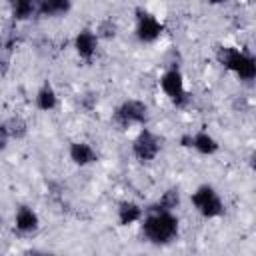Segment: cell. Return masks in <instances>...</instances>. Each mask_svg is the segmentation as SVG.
<instances>
[{
	"instance_id": "cell-1",
	"label": "cell",
	"mask_w": 256,
	"mask_h": 256,
	"mask_svg": "<svg viewBox=\"0 0 256 256\" xmlns=\"http://www.w3.org/2000/svg\"><path fill=\"white\" fill-rule=\"evenodd\" d=\"M140 234L144 242L150 246H170L174 240H178L180 234V218L176 212H162V210H150L146 208L144 218L140 220Z\"/></svg>"
},
{
	"instance_id": "cell-2",
	"label": "cell",
	"mask_w": 256,
	"mask_h": 256,
	"mask_svg": "<svg viewBox=\"0 0 256 256\" xmlns=\"http://www.w3.org/2000/svg\"><path fill=\"white\" fill-rule=\"evenodd\" d=\"M216 62L230 72L232 76H236L240 82H252L256 78V58L250 50L246 48H238V46H230V44H220L214 52Z\"/></svg>"
},
{
	"instance_id": "cell-3",
	"label": "cell",
	"mask_w": 256,
	"mask_h": 256,
	"mask_svg": "<svg viewBox=\"0 0 256 256\" xmlns=\"http://www.w3.org/2000/svg\"><path fill=\"white\" fill-rule=\"evenodd\" d=\"M150 106L140 98H124L112 110L110 122L116 130L128 128H144L150 122Z\"/></svg>"
},
{
	"instance_id": "cell-4",
	"label": "cell",
	"mask_w": 256,
	"mask_h": 256,
	"mask_svg": "<svg viewBox=\"0 0 256 256\" xmlns=\"http://www.w3.org/2000/svg\"><path fill=\"white\" fill-rule=\"evenodd\" d=\"M190 204H192L194 212L198 216H202L204 220H216V218L224 216V212H226L224 198L220 196V192L212 184H206V182L198 184L192 190Z\"/></svg>"
},
{
	"instance_id": "cell-5",
	"label": "cell",
	"mask_w": 256,
	"mask_h": 256,
	"mask_svg": "<svg viewBox=\"0 0 256 256\" xmlns=\"http://www.w3.org/2000/svg\"><path fill=\"white\" fill-rule=\"evenodd\" d=\"M158 86L162 90V94L168 98V102L174 106V108H186L192 100L188 88H186V80H184V74L180 70V66L172 64L168 66L162 74H160V80H158Z\"/></svg>"
},
{
	"instance_id": "cell-6",
	"label": "cell",
	"mask_w": 256,
	"mask_h": 256,
	"mask_svg": "<svg viewBox=\"0 0 256 256\" xmlns=\"http://www.w3.org/2000/svg\"><path fill=\"white\" fill-rule=\"evenodd\" d=\"M162 148H164L162 136L156 134L148 126L138 128V132H136V136L132 138V144H130V152H132V156L138 164H152L162 154Z\"/></svg>"
},
{
	"instance_id": "cell-7",
	"label": "cell",
	"mask_w": 256,
	"mask_h": 256,
	"mask_svg": "<svg viewBox=\"0 0 256 256\" xmlns=\"http://www.w3.org/2000/svg\"><path fill=\"white\" fill-rule=\"evenodd\" d=\"M164 34V22L150 10L138 6L134 10V38L140 44H156Z\"/></svg>"
},
{
	"instance_id": "cell-8",
	"label": "cell",
	"mask_w": 256,
	"mask_h": 256,
	"mask_svg": "<svg viewBox=\"0 0 256 256\" xmlns=\"http://www.w3.org/2000/svg\"><path fill=\"white\" fill-rule=\"evenodd\" d=\"M178 144L182 148H188V150H194L196 154L200 156H214L220 152V142L204 128L196 130V132H186L180 136Z\"/></svg>"
},
{
	"instance_id": "cell-9",
	"label": "cell",
	"mask_w": 256,
	"mask_h": 256,
	"mask_svg": "<svg viewBox=\"0 0 256 256\" xmlns=\"http://www.w3.org/2000/svg\"><path fill=\"white\" fill-rule=\"evenodd\" d=\"M72 48H74V54L82 62L90 64L98 56V50H100V40H98L94 28H90V26L80 28L72 38Z\"/></svg>"
},
{
	"instance_id": "cell-10",
	"label": "cell",
	"mask_w": 256,
	"mask_h": 256,
	"mask_svg": "<svg viewBox=\"0 0 256 256\" xmlns=\"http://www.w3.org/2000/svg\"><path fill=\"white\" fill-rule=\"evenodd\" d=\"M12 224L14 232H18L20 236H32L40 230V216L30 204H18L14 210Z\"/></svg>"
},
{
	"instance_id": "cell-11",
	"label": "cell",
	"mask_w": 256,
	"mask_h": 256,
	"mask_svg": "<svg viewBox=\"0 0 256 256\" xmlns=\"http://www.w3.org/2000/svg\"><path fill=\"white\" fill-rule=\"evenodd\" d=\"M68 160L78 166V168H86V166H92L100 160V154L98 150L92 146V142L88 140H72L68 144Z\"/></svg>"
},
{
	"instance_id": "cell-12",
	"label": "cell",
	"mask_w": 256,
	"mask_h": 256,
	"mask_svg": "<svg viewBox=\"0 0 256 256\" xmlns=\"http://www.w3.org/2000/svg\"><path fill=\"white\" fill-rule=\"evenodd\" d=\"M144 212H146V208L140 202H136L132 198L120 200L116 204V224L122 228H130L134 224H140V220L144 218Z\"/></svg>"
},
{
	"instance_id": "cell-13",
	"label": "cell",
	"mask_w": 256,
	"mask_h": 256,
	"mask_svg": "<svg viewBox=\"0 0 256 256\" xmlns=\"http://www.w3.org/2000/svg\"><path fill=\"white\" fill-rule=\"evenodd\" d=\"M58 102L60 100H58V92H56L54 84L50 80H44L38 86L36 94H34V106H36V110H40V112H54L58 108Z\"/></svg>"
},
{
	"instance_id": "cell-14",
	"label": "cell",
	"mask_w": 256,
	"mask_h": 256,
	"mask_svg": "<svg viewBox=\"0 0 256 256\" xmlns=\"http://www.w3.org/2000/svg\"><path fill=\"white\" fill-rule=\"evenodd\" d=\"M72 12V2L70 0H38L36 6V16L40 18H64Z\"/></svg>"
},
{
	"instance_id": "cell-15",
	"label": "cell",
	"mask_w": 256,
	"mask_h": 256,
	"mask_svg": "<svg viewBox=\"0 0 256 256\" xmlns=\"http://www.w3.org/2000/svg\"><path fill=\"white\" fill-rule=\"evenodd\" d=\"M182 202V192L178 186H168L164 192H160V196L146 208L150 210H162V212H176L180 208Z\"/></svg>"
},
{
	"instance_id": "cell-16",
	"label": "cell",
	"mask_w": 256,
	"mask_h": 256,
	"mask_svg": "<svg viewBox=\"0 0 256 256\" xmlns=\"http://www.w3.org/2000/svg\"><path fill=\"white\" fill-rule=\"evenodd\" d=\"M38 0H12L10 2V18L14 22H26L36 16Z\"/></svg>"
},
{
	"instance_id": "cell-17",
	"label": "cell",
	"mask_w": 256,
	"mask_h": 256,
	"mask_svg": "<svg viewBox=\"0 0 256 256\" xmlns=\"http://www.w3.org/2000/svg\"><path fill=\"white\" fill-rule=\"evenodd\" d=\"M4 124H6V128H8L10 140H16V142L24 140V138L28 136V132H30L28 120H26L24 116H20V114H12L10 118L4 120Z\"/></svg>"
},
{
	"instance_id": "cell-18",
	"label": "cell",
	"mask_w": 256,
	"mask_h": 256,
	"mask_svg": "<svg viewBox=\"0 0 256 256\" xmlns=\"http://www.w3.org/2000/svg\"><path fill=\"white\" fill-rule=\"evenodd\" d=\"M118 22L112 18V16H106V18H102L98 24H96V28H94V32H96V36H98V40L102 42V40H114L116 36H118Z\"/></svg>"
},
{
	"instance_id": "cell-19",
	"label": "cell",
	"mask_w": 256,
	"mask_h": 256,
	"mask_svg": "<svg viewBox=\"0 0 256 256\" xmlns=\"http://www.w3.org/2000/svg\"><path fill=\"white\" fill-rule=\"evenodd\" d=\"M78 104H80V108H82L84 112H92V110L98 106V92H94V90L82 92V94L78 96Z\"/></svg>"
},
{
	"instance_id": "cell-20",
	"label": "cell",
	"mask_w": 256,
	"mask_h": 256,
	"mask_svg": "<svg viewBox=\"0 0 256 256\" xmlns=\"http://www.w3.org/2000/svg\"><path fill=\"white\" fill-rule=\"evenodd\" d=\"M10 134H8V128L4 124V120H0V154L6 152V148L10 146Z\"/></svg>"
},
{
	"instance_id": "cell-21",
	"label": "cell",
	"mask_w": 256,
	"mask_h": 256,
	"mask_svg": "<svg viewBox=\"0 0 256 256\" xmlns=\"http://www.w3.org/2000/svg\"><path fill=\"white\" fill-rule=\"evenodd\" d=\"M24 256H56L52 250H44V248H28L24 250Z\"/></svg>"
},
{
	"instance_id": "cell-22",
	"label": "cell",
	"mask_w": 256,
	"mask_h": 256,
	"mask_svg": "<svg viewBox=\"0 0 256 256\" xmlns=\"http://www.w3.org/2000/svg\"><path fill=\"white\" fill-rule=\"evenodd\" d=\"M4 48H6V38H4V34L0 32V56H2V52H4Z\"/></svg>"
},
{
	"instance_id": "cell-23",
	"label": "cell",
	"mask_w": 256,
	"mask_h": 256,
	"mask_svg": "<svg viewBox=\"0 0 256 256\" xmlns=\"http://www.w3.org/2000/svg\"><path fill=\"white\" fill-rule=\"evenodd\" d=\"M0 220H2V214H0Z\"/></svg>"
}]
</instances>
